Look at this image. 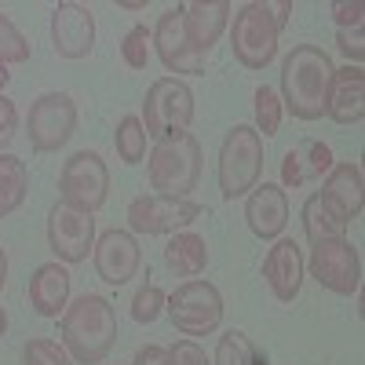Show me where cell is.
<instances>
[{
	"label": "cell",
	"instance_id": "15",
	"mask_svg": "<svg viewBox=\"0 0 365 365\" xmlns=\"http://www.w3.org/2000/svg\"><path fill=\"white\" fill-rule=\"evenodd\" d=\"M51 48L58 58H88L96 48V15L77 0L51 8Z\"/></svg>",
	"mask_w": 365,
	"mask_h": 365
},
{
	"label": "cell",
	"instance_id": "21",
	"mask_svg": "<svg viewBox=\"0 0 365 365\" xmlns=\"http://www.w3.org/2000/svg\"><path fill=\"white\" fill-rule=\"evenodd\" d=\"M325 117H332L344 128L361 125V117H365V70L361 66H344L332 73Z\"/></svg>",
	"mask_w": 365,
	"mask_h": 365
},
{
	"label": "cell",
	"instance_id": "38",
	"mask_svg": "<svg viewBox=\"0 0 365 365\" xmlns=\"http://www.w3.org/2000/svg\"><path fill=\"white\" fill-rule=\"evenodd\" d=\"M267 11H270L274 26H278V29H285V26H289V15H292V0H270V4H267Z\"/></svg>",
	"mask_w": 365,
	"mask_h": 365
},
{
	"label": "cell",
	"instance_id": "20",
	"mask_svg": "<svg viewBox=\"0 0 365 365\" xmlns=\"http://www.w3.org/2000/svg\"><path fill=\"white\" fill-rule=\"evenodd\" d=\"M336 165L332 161V150L322 139H299L292 150H285L282 158V190H299L307 182L325 179V172Z\"/></svg>",
	"mask_w": 365,
	"mask_h": 365
},
{
	"label": "cell",
	"instance_id": "34",
	"mask_svg": "<svg viewBox=\"0 0 365 365\" xmlns=\"http://www.w3.org/2000/svg\"><path fill=\"white\" fill-rule=\"evenodd\" d=\"M332 19H336V29H361L365 26V4L361 0H336V4H332Z\"/></svg>",
	"mask_w": 365,
	"mask_h": 365
},
{
	"label": "cell",
	"instance_id": "19",
	"mask_svg": "<svg viewBox=\"0 0 365 365\" xmlns=\"http://www.w3.org/2000/svg\"><path fill=\"white\" fill-rule=\"evenodd\" d=\"M245 223L259 241H278L289 223V197L282 182H256L245 194Z\"/></svg>",
	"mask_w": 365,
	"mask_h": 365
},
{
	"label": "cell",
	"instance_id": "31",
	"mask_svg": "<svg viewBox=\"0 0 365 365\" xmlns=\"http://www.w3.org/2000/svg\"><path fill=\"white\" fill-rule=\"evenodd\" d=\"M165 292L154 285V282H146L135 296H132V318L139 322V325H154L158 318H161V311H165Z\"/></svg>",
	"mask_w": 365,
	"mask_h": 365
},
{
	"label": "cell",
	"instance_id": "25",
	"mask_svg": "<svg viewBox=\"0 0 365 365\" xmlns=\"http://www.w3.org/2000/svg\"><path fill=\"white\" fill-rule=\"evenodd\" d=\"M146 128H143V120L135 113L128 117H120L117 120V132H113V146H117V158L125 161V165H139L146 158Z\"/></svg>",
	"mask_w": 365,
	"mask_h": 365
},
{
	"label": "cell",
	"instance_id": "7",
	"mask_svg": "<svg viewBox=\"0 0 365 365\" xmlns=\"http://www.w3.org/2000/svg\"><path fill=\"white\" fill-rule=\"evenodd\" d=\"M143 128L150 139H165L175 132H187L194 120V91L179 77H158L146 88L143 99Z\"/></svg>",
	"mask_w": 365,
	"mask_h": 365
},
{
	"label": "cell",
	"instance_id": "42",
	"mask_svg": "<svg viewBox=\"0 0 365 365\" xmlns=\"http://www.w3.org/2000/svg\"><path fill=\"white\" fill-rule=\"evenodd\" d=\"M4 332H8V311L0 307V336H4Z\"/></svg>",
	"mask_w": 365,
	"mask_h": 365
},
{
	"label": "cell",
	"instance_id": "18",
	"mask_svg": "<svg viewBox=\"0 0 365 365\" xmlns=\"http://www.w3.org/2000/svg\"><path fill=\"white\" fill-rule=\"evenodd\" d=\"M307 267H303V252L292 237H278L270 245V252L263 256V282L270 285L278 303H292L303 289Z\"/></svg>",
	"mask_w": 365,
	"mask_h": 365
},
{
	"label": "cell",
	"instance_id": "4",
	"mask_svg": "<svg viewBox=\"0 0 365 365\" xmlns=\"http://www.w3.org/2000/svg\"><path fill=\"white\" fill-rule=\"evenodd\" d=\"M263 175V139L256 135L252 125H234L223 135L220 161H216V179L223 201L245 197Z\"/></svg>",
	"mask_w": 365,
	"mask_h": 365
},
{
	"label": "cell",
	"instance_id": "14",
	"mask_svg": "<svg viewBox=\"0 0 365 365\" xmlns=\"http://www.w3.org/2000/svg\"><path fill=\"white\" fill-rule=\"evenodd\" d=\"M318 201L325 205V212L332 220H340L344 227L351 220L361 216L365 208V175H361V165L358 161H340L332 165L322 179V190H318Z\"/></svg>",
	"mask_w": 365,
	"mask_h": 365
},
{
	"label": "cell",
	"instance_id": "35",
	"mask_svg": "<svg viewBox=\"0 0 365 365\" xmlns=\"http://www.w3.org/2000/svg\"><path fill=\"white\" fill-rule=\"evenodd\" d=\"M336 48L347 55V66H361V58H365L361 29H336Z\"/></svg>",
	"mask_w": 365,
	"mask_h": 365
},
{
	"label": "cell",
	"instance_id": "2",
	"mask_svg": "<svg viewBox=\"0 0 365 365\" xmlns=\"http://www.w3.org/2000/svg\"><path fill=\"white\" fill-rule=\"evenodd\" d=\"M332 73H336V66L318 44H296L282 58V110H289L296 120L325 117Z\"/></svg>",
	"mask_w": 365,
	"mask_h": 365
},
{
	"label": "cell",
	"instance_id": "30",
	"mask_svg": "<svg viewBox=\"0 0 365 365\" xmlns=\"http://www.w3.org/2000/svg\"><path fill=\"white\" fill-rule=\"evenodd\" d=\"M22 365H73L63 344H55L48 336H34L22 347Z\"/></svg>",
	"mask_w": 365,
	"mask_h": 365
},
{
	"label": "cell",
	"instance_id": "12",
	"mask_svg": "<svg viewBox=\"0 0 365 365\" xmlns=\"http://www.w3.org/2000/svg\"><path fill=\"white\" fill-rule=\"evenodd\" d=\"M48 249L55 252V263L63 267L84 263L88 252L96 249V216L55 201L48 212Z\"/></svg>",
	"mask_w": 365,
	"mask_h": 365
},
{
	"label": "cell",
	"instance_id": "6",
	"mask_svg": "<svg viewBox=\"0 0 365 365\" xmlns=\"http://www.w3.org/2000/svg\"><path fill=\"white\" fill-rule=\"evenodd\" d=\"M165 311H168L175 332H182V336H212L223 322V296L212 282L190 278L175 292H168Z\"/></svg>",
	"mask_w": 365,
	"mask_h": 365
},
{
	"label": "cell",
	"instance_id": "27",
	"mask_svg": "<svg viewBox=\"0 0 365 365\" xmlns=\"http://www.w3.org/2000/svg\"><path fill=\"white\" fill-rule=\"evenodd\" d=\"M252 110H256V135L259 139H270V135H278L282 128V99H278V91H274L270 84H259L252 91Z\"/></svg>",
	"mask_w": 365,
	"mask_h": 365
},
{
	"label": "cell",
	"instance_id": "9",
	"mask_svg": "<svg viewBox=\"0 0 365 365\" xmlns=\"http://www.w3.org/2000/svg\"><path fill=\"white\" fill-rule=\"evenodd\" d=\"M58 197H63V205H70L77 212H88V216H96V212L106 205V197H110V168L96 150H77V154L63 165V172H58Z\"/></svg>",
	"mask_w": 365,
	"mask_h": 365
},
{
	"label": "cell",
	"instance_id": "1",
	"mask_svg": "<svg viewBox=\"0 0 365 365\" xmlns=\"http://www.w3.org/2000/svg\"><path fill=\"white\" fill-rule=\"evenodd\" d=\"M58 336L77 365H99L117 344V307L99 292H84L58 314Z\"/></svg>",
	"mask_w": 365,
	"mask_h": 365
},
{
	"label": "cell",
	"instance_id": "26",
	"mask_svg": "<svg viewBox=\"0 0 365 365\" xmlns=\"http://www.w3.org/2000/svg\"><path fill=\"white\" fill-rule=\"evenodd\" d=\"M299 220H303V234H307V241L314 245V241H325V237H344V223L340 220H332L325 205L318 201V194H311L307 201H303V212H299Z\"/></svg>",
	"mask_w": 365,
	"mask_h": 365
},
{
	"label": "cell",
	"instance_id": "33",
	"mask_svg": "<svg viewBox=\"0 0 365 365\" xmlns=\"http://www.w3.org/2000/svg\"><path fill=\"white\" fill-rule=\"evenodd\" d=\"M165 365H212V361L194 340H175L172 347H165Z\"/></svg>",
	"mask_w": 365,
	"mask_h": 365
},
{
	"label": "cell",
	"instance_id": "5",
	"mask_svg": "<svg viewBox=\"0 0 365 365\" xmlns=\"http://www.w3.org/2000/svg\"><path fill=\"white\" fill-rule=\"evenodd\" d=\"M230 51L245 70H267L278 55V37L282 29L274 26L270 11L263 0H252V4H241L230 15Z\"/></svg>",
	"mask_w": 365,
	"mask_h": 365
},
{
	"label": "cell",
	"instance_id": "8",
	"mask_svg": "<svg viewBox=\"0 0 365 365\" xmlns=\"http://www.w3.org/2000/svg\"><path fill=\"white\" fill-rule=\"evenodd\" d=\"M303 267H307L311 278L322 289H329L332 296H358V289H361V252L347 237L314 241Z\"/></svg>",
	"mask_w": 365,
	"mask_h": 365
},
{
	"label": "cell",
	"instance_id": "40",
	"mask_svg": "<svg viewBox=\"0 0 365 365\" xmlns=\"http://www.w3.org/2000/svg\"><path fill=\"white\" fill-rule=\"evenodd\" d=\"M8 81H11V70L0 63V96H4V88H8Z\"/></svg>",
	"mask_w": 365,
	"mask_h": 365
},
{
	"label": "cell",
	"instance_id": "13",
	"mask_svg": "<svg viewBox=\"0 0 365 365\" xmlns=\"http://www.w3.org/2000/svg\"><path fill=\"white\" fill-rule=\"evenodd\" d=\"M150 48L158 51L161 66H165L168 73H175V77H179V73H187V77L205 73V58L190 51L187 34H182V4L165 8V11L158 15V26L150 29Z\"/></svg>",
	"mask_w": 365,
	"mask_h": 365
},
{
	"label": "cell",
	"instance_id": "36",
	"mask_svg": "<svg viewBox=\"0 0 365 365\" xmlns=\"http://www.w3.org/2000/svg\"><path fill=\"white\" fill-rule=\"evenodd\" d=\"M15 132H19V106L8 96H0V154L15 139Z\"/></svg>",
	"mask_w": 365,
	"mask_h": 365
},
{
	"label": "cell",
	"instance_id": "11",
	"mask_svg": "<svg viewBox=\"0 0 365 365\" xmlns=\"http://www.w3.org/2000/svg\"><path fill=\"white\" fill-rule=\"evenodd\" d=\"M205 216V208L194 197H158V194H143L132 197L128 205V230L146 234V237H161V234H179L190 223Z\"/></svg>",
	"mask_w": 365,
	"mask_h": 365
},
{
	"label": "cell",
	"instance_id": "22",
	"mask_svg": "<svg viewBox=\"0 0 365 365\" xmlns=\"http://www.w3.org/2000/svg\"><path fill=\"white\" fill-rule=\"evenodd\" d=\"M70 303V270L63 263H41L29 278V307L41 318H58Z\"/></svg>",
	"mask_w": 365,
	"mask_h": 365
},
{
	"label": "cell",
	"instance_id": "37",
	"mask_svg": "<svg viewBox=\"0 0 365 365\" xmlns=\"http://www.w3.org/2000/svg\"><path fill=\"white\" fill-rule=\"evenodd\" d=\"M132 365H165V347H158V344L139 347L135 358H132Z\"/></svg>",
	"mask_w": 365,
	"mask_h": 365
},
{
	"label": "cell",
	"instance_id": "17",
	"mask_svg": "<svg viewBox=\"0 0 365 365\" xmlns=\"http://www.w3.org/2000/svg\"><path fill=\"white\" fill-rule=\"evenodd\" d=\"M230 0H194V4H182V34L194 55L208 58V51L220 44V37L230 26Z\"/></svg>",
	"mask_w": 365,
	"mask_h": 365
},
{
	"label": "cell",
	"instance_id": "23",
	"mask_svg": "<svg viewBox=\"0 0 365 365\" xmlns=\"http://www.w3.org/2000/svg\"><path fill=\"white\" fill-rule=\"evenodd\" d=\"M165 267L175 274V278H197L208 267V241L194 230H179L168 237L165 245Z\"/></svg>",
	"mask_w": 365,
	"mask_h": 365
},
{
	"label": "cell",
	"instance_id": "24",
	"mask_svg": "<svg viewBox=\"0 0 365 365\" xmlns=\"http://www.w3.org/2000/svg\"><path fill=\"white\" fill-rule=\"evenodd\" d=\"M29 194V172L15 154H0V220L22 208Z\"/></svg>",
	"mask_w": 365,
	"mask_h": 365
},
{
	"label": "cell",
	"instance_id": "41",
	"mask_svg": "<svg viewBox=\"0 0 365 365\" xmlns=\"http://www.w3.org/2000/svg\"><path fill=\"white\" fill-rule=\"evenodd\" d=\"M120 8H125V11H143V8H146V0H125Z\"/></svg>",
	"mask_w": 365,
	"mask_h": 365
},
{
	"label": "cell",
	"instance_id": "10",
	"mask_svg": "<svg viewBox=\"0 0 365 365\" xmlns=\"http://www.w3.org/2000/svg\"><path fill=\"white\" fill-rule=\"evenodd\" d=\"M77 132V103L66 91H44L26 113V135L37 154H55Z\"/></svg>",
	"mask_w": 365,
	"mask_h": 365
},
{
	"label": "cell",
	"instance_id": "3",
	"mask_svg": "<svg viewBox=\"0 0 365 365\" xmlns=\"http://www.w3.org/2000/svg\"><path fill=\"white\" fill-rule=\"evenodd\" d=\"M201 143L194 132H175L154 143L146 158V179L158 197H190L201 182Z\"/></svg>",
	"mask_w": 365,
	"mask_h": 365
},
{
	"label": "cell",
	"instance_id": "28",
	"mask_svg": "<svg viewBox=\"0 0 365 365\" xmlns=\"http://www.w3.org/2000/svg\"><path fill=\"white\" fill-rule=\"evenodd\" d=\"M212 365H259V358H256V347H252V340L245 336V332L227 329L220 336V344H216Z\"/></svg>",
	"mask_w": 365,
	"mask_h": 365
},
{
	"label": "cell",
	"instance_id": "32",
	"mask_svg": "<svg viewBox=\"0 0 365 365\" xmlns=\"http://www.w3.org/2000/svg\"><path fill=\"white\" fill-rule=\"evenodd\" d=\"M120 58L128 70H146L150 63V29L146 26H132L125 41H120Z\"/></svg>",
	"mask_w": 365,
	"mask_h": 365
},
{
	"label": "cell",
	"instance_id": "29",
	"mask_svg": "<svg viewBox=\"0 0 365 365\" xmlns=\"http://www.w3.org/2000/svg\"><path fill=\"white\" fill-rule=\"evenodd\" d=\"M29 55H34V48H29V41L22 37V29L0 11V63L22 66V63H29Z\"/></svg>",
	"mask_w": 365,
	"mask_h": 365
},
{
	"label": "cell",
	"instance_id": "39",
	"mask_svg": "<svg viewBox=\"0 0 365 365\" xmlns=\"http://www.w3.org/2000/svg\"><path fill=\"white\" fill-rule=\"evenodd\" d=\"M4 282H8V252L0 245V289H4Z\"/></svg>",
	"mask_w": 365,
	"mask_h": 365
},
{
	"label": "cell",
	"instance_id": "16",
	"mask_svg": "<svg viewBox=\"0 0 365 365\" xmlns=\"http://www.w3.org/2000/svg\"><path fill=\"white\" fill-rule=\"evenodd\" d=\"M91 259H96V274L106 285H128L139 267H143V252L132 230H106L96 237V249H91Z\"/></svg>",
	"mask_w": 365,
	"mask_h": 365
}]
</instances>
